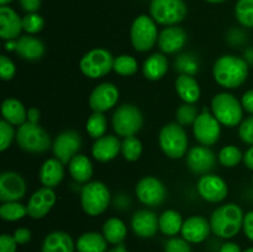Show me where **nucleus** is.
<instances>
[{
	"label": "nucleus",
	"instance_id": "28",
	"mask_svg": "<svg viewBox=\"0 0 253 252\" xmlns=\"http://www.w3.org/2000/svg\"><path fill=\"white\" fill-rule=\"evenodd\" d=\"M2 119L11 125L21 126L27 121V110L24 104L15 98H7L1 105Z\"/></svg>",
	"mask_w": 253,
	"mask_h": 252
},
{
	"label": "nucleus",
	"instance_id": "6",
	"mask_svg": "<svg viewBox=\"0 0 253 252\" xmlns=\"http://www.w3.org/2000/svg\"><path fill=\"white\" fill-rule=\"evenodd\" d=\"M160 146L169 158H182L188 150V137L184 128L178 123H169L163 126L158 136Z\"/></svg>",
	"mask_w": 253,
	"mask_h": 252
},
{
	"label": "nucleus",
	"instance_id": "52",
	"mask_svg": "<svg viewBox=\"0 0 253 252\" xmlns=\"http://www.w3.org/2000/svg\"><path fill=\"white\" fill-rule=\"evenodd\" d=\"M40 118H41V113L37 108H30L27 110V121L31 124H39Z\"/></svg>",
	"mask_w": 253,
	"mask_h": 252
},
{
	"label": "nucleus",
	"instance_id": "58",
	"mask_svg": "<svg viewBox=\"0 0 253 252\" xmlns=\"http://www.w3.org/2000/svg\"><path fill=\"white\" fill-rule=\"evenodd\" d=\"M12 0H0V5H1V6H5V5H7L9 4V2H11Z\"/></svg>",
	"mask_w": 253,
	"mask_h": 252
},
{
	"label": "nucleus",
	"instance_id": "44",
	"mask_svg": "<svg viewBox=\"0 0 253 252\" xmlns=\"http://www.w3.org/2000/svg\"><path fill=\"white\" fill-rule=\"evenodd\" d=\"M165 252H192L189 242L182 237H170L165 246Z\"/></svg>",
	"mask_w": 253,
	"mask_h": 252
},
{
	"label": "nucleus",
	"instance_id": "49",
	"mask_svg": "<svg viewBox=\"0 0 253 252\" xmlns=\"http://www.w3.org/2000/svg\"><path fill=\"white\" fill-rule=\"evenodd\" d=\"M242 229H244L245 235L253 242V210L245 215Z\"/></svg>",
	"mask_w": 253,
	"mask_h": 252
},
{
	"label": "nucleus",
	"instance_id": "31",
	"mask_svg": "<svg viewBox=\"0 0 253 252\" xmlns=\"http://www.w3.org/2000/svg\"><path fill=\"white\" fill-rule=\"evenodd\" d=\"M76 249L78 252H106L108 241L99 232H85L77 240Z\"/></svg>",
	"mask_w": 253,
	"mask_h": 252
},
{
	"label": "nucleus",
	"instance_id": "54",
	"mask_svg": "<svg viewBox=\"0 0 253 252\" xmlns=\"http://www.w3.org/2000/svg\"><path fill=\"white\" fill-rule=\"evenodd\" d=\"M244 162L249 169L253 170V146L249 148L244 155Z\"/></svg>",
	"mask_w": 253,
	"mask_h": 252
},
{
	"label": "nucleus",
	"instance_id": "40",
	"mask_svg": "<svg viewBox=\"0 0 253 252\" xmlns=\"http://www.w3.org/2000/svg\"><path fill=\"white\" fill-rule=\"evenodd\" d=\"M198 116H199V113H198V108L194 104H182L177 109V113H175V118H177L178 124L182 126L193 125L194 121L197 120Z\"/></svg>",
	"mask_w": 253,
	"mask_h": 252
},
{
	"label": "nucleus",
	"instance_id": "19",
	"mask_svg": "<svg viewBox=\"0 0 253 252\" xmlns=\"http://www.w3.org/2000/svg\"><path fill=\"white\" fill-rule=\"evenodd\" d=\"M211 226L210 221H208L204 216L194 215L190 216L183 222L182 226V237L187 240L189 244H200L208 239Z\"/></svg>",
	"mask_w": 253,
	"mask_h": 252
},
{
	"label": "nucleus",
	"instance_id": "35",
	"mask_svg": "<svg viewBox=\"0 0 253 252\" xmlns=\"http://www.w3.org/2000/svg\"><path fill=\"white\" fill-rule=\"evenodd\" d=\"M108 121L103 113H93L86 121V132L93 138H100L105 135Z\"/></svg>",
	"mask_w": 253,
	"mask_h": 252
},
{
	"label": "nucleus",
	"instance_id": "13",
	"mask_svg": "<svg viewBox=\"0 0 253 252\" xmlns=\"http://www.w3.org/2000/svg\"><path fill=\"white\" fill-rule=\"evenodd\" d=\"M81 146V135L74 130H67L57 136L52 148H53V155L56 156V158H58L63 165H67L71 162L74 156L78 155Z\"/></svg>",
	"mask_w": 253,
	"mask_h": 252
},
{
	"label": "nucleus",
	"instance_id": "17",
	"mask_svg": "<svg viewBox=\"0 0 253 252\" xmlns=\"http://www.w3.org/2000/svg\"><path fill=\"white\" fill-rule=\"evenodd\" d=\"M56 203V194L53 189L48 187L40 188L30 197L27 203V214L32 219H42L49 212Z\"/></svg>",
	"mask_w": 253,
	"mask_h": 252
},
{
	"label": "nucleus",
	"instance_id": "45",
	"mask_svg": "<svg viewBox=\"0 0 253 252\" xmlns=\"http://www.w3.org/2000/svg\"><path fill=\"white\" fill-rule=\"evenodd\" d=\"M15 73H16V68H15L14 62L4 54L0 56V77L2 81H10L14 78Z\"/></svg>",
	"mask_w": 253,
	"mask_h": 252
},
{
	"label": "nucleus",
	"instance_id": "36",
	"mask_svg": "<svg viewBox=\"0 0 253 252\" xmlns=\"http://www.w3.org/2000/svg\"><path fill=\"white\" fill-rule=\"evenodd\" d=\"M26 215H29L27 207L19 202L2 203V205L0 207V216L6 221H17Z\"/></svg>",
	"mask_w": 253,
	"mask_h": 252
},
{
	"label": "nucleus",
	"instance_id": "56",
	"mask_svg": "<svg viewBox=\"0 0 253 252\" xmlns=\"http://www.w3.org/2000/svg\"><path fill=\"white\" fill-rule=\"evenodd\" d=\"M108 252H128L127 250H126V247L124 246V245H116L114 249L109 250Z\"/></svg>",
	"mask_w": 253,
	"mask_h": 252
},
{
	"label": "nucleus",
	"instance_id": "42",
	"mask_svg": "<svg viewBox=\"0 0 253 252\" xmlns=\"http://www.w3.org/2000/svg\"><path fill=\"white\" fill-rule=\"evenodd\" d=\"M44 26V20L37 12H27L22 17V30L27 34L35 35L41 31Z\"/></svg>",
	"mask_w": 253,
	"mask_h": 252
},
{
	"label": "nucleus",
	"instance_id": "50",
	"mask_svg": "<svg viewBox=\"0 0 253 252\" xmlns=\"http://www.w3.org/2000/svg\"><path fill=\"white\" fill-rule=\"evenodd\" d=\"M20 5L26 12H37L41 7V0H19Z\"/></svg>",
	"mask_w": 253,
	"mask_h": 252
},
{
	"label": "nucleus",
	"instance_id": "14",
	"mask_svg": "<svg viewBox=\"0 0 253 252\" xmlns=\"http://www.w3.org/2000/svg\"><path fill=\"white\" fill-rule=\"evenodd\" d=\"M26 194V182L21 174L6 170L0 174V200L2 203L19 202Z\"/></svg>",
	"mask_w": 253,
	"mask_h": 252
},
{
	"label": "nucleus",
	"instance_id": "7",
	"mask_svg": "<svg viewBox=\"0 0 253 252\" xmlns=\"http://www.w3.org/2000/svg\"><path fill=\"white\" fill-rule=\"evenodd\" d=\"M150 12L157 24L174 26L184 20L188 9L183 0H152Z\"/></svg>",
	"mask_w": 253,
	"mask_h": 252
},
{
	"label": "nucleus",
	"instance_id": "12",
	"mask_svg": "<svg viewBox=\"0 0 253 252\" xmlns=\"http://www.w3.org/2000/svg\"><path fill=\"white\" fill-rule=\"evenodd\" d=\"M136 197L142 204L148 207H157L162 204L167 195L163 183L155 177H145L136 185Z\"/></svg>",
	"mask_w": 253,
	"mask_h": 252
},
{
	"label": "nucleus",
	"instance_id": "26",
	"mask_svg": "<svg viewBox=\"0 0 253 252\" xmlns=\"http://www.w3.org/2000/svg\"><path fill=\"white\" fill-rule=\"evenodd\" d=\"M74 250L76 245L67 232L53 231L44 237L41 252H74Z\"/></svg>",
	"mask_w": 253,
	"mask_h": 252
},
{
	"label": "nucleus",
	"instance_id": "47",
	"mask_svg": "<svg viewBox=\"0 0 253 252\" xmlns=\"http://www.w3.org/2000/svg\"><path fill=\"white\" fill-rule=\"evenodd\" d=\"M17 242L14 236L9 234H2L0 236V252H16Z\"/></svg>",
	"mask_w": 253,
	"mask_h": 252
},
{
	"label": "nucleus",
	"instance_id": "41",
	"mask_svg": "<svg viewBox=\"0 0 253 252\" xmlns=\"http://www.w3.org/2000/svg\"><path fill=\"white\" fill-rule=\"evenodd\" d=\"M244 155L236 146H226L219 152V162L224 167H235L241 162Z\"/></svg>",
	"mask_w": 253,
	"mask_h": 252
},
{
	"label": "nucleus",
	"instance_id": "25",
	"mask_svg": "<svg viewBox=\"0 0 253 252\" xmlns=\"http://www.w3.org/2000/svg\"><path fill=\"white\" fill-rule=\"evenodd\" d=\"M63 163L58 158H49L40 169V180L44 187L54 188L63 180Z\"/></svg>",
	"mask_w": 253,
	"mask_h": 252
},
{
	"label": "nucleus",
	"instance_id": "3",
	"mask_svg": "<svg viewBox=\"0 0 253 252\" xmlns=\"http://www.w3.org/2000/svg\"><path fill=\"white\" fill-rule=\"evenodd\" d=\"M212 115L221 125L234 127L239 125L244 116L242 104L230 93H220L211 100Z\"/></svg>",
	"mask_w": 253,
	"mask_h": 252
},
{
	"label": "nucleus",
	"instance_id": "5",
	"mask_svg": "<svg viewBox=\"0 0 253 252\" xmlns=\"http://www.w3.org/2000/svg\"><path fill=\"white\" fill-rule=\"evenodd\" d=\"M110 203V192L103 182L85 183L81 192V204L85 214L98 216L103 214Z\"/></svg>",
	"mask_w": 253,
	"mask_h": 252
},
{
	"label": "nucleus",
	"instance_id": "39",
	"mask_svg": "<svg viewBox=\"0 0 253 252\" xmlns=\"http://www.w3.org/2000/svg\"><path fill=\"white\" fill-rule=\"evenodd\" d=\"M175 68L177 71L182 72V74H188V76H194L199 71V63L194 54L184 53L180 54L175 61Z\"/></svg>",
	"mask_w": 253,
	"mask_h": 252
},
{
	"label": "nucleus",
	"instance_id": "27",
	"mask_svg": "<svg viewBox=\"0 0 253 252\" xmlns=\"http://www.w3.org/2000/svg\"><path fill=\"white\" fill-rule=\"evenodd\" d=\"M175 90L184 103L195 104L200 99L199 83L188 74H180L175 79Z\"/></svg>",
	"mask_w": 253,
	"mask_h": 252
},
{
	"label": "nucleus",
	"instance_id": "30",
	"mask_svg": "<svg viewBox=\"0 0 253 252\" xmlns=\"http://www.w3.org/2000/svg\"><path fill=\"white\" fill-rule=\"evenodd\" d=\"M69 173L77 183H88L93 177V165L85 155H77L71 160Z\"/></svg>",
	"mask_w": 253,
	"mask_h": 252
},
{
	"label": "nucleus",
	"instance_id": "37",
	"mask_svg": "<svg viewBox=\"0 0 253 252\" xmlns=\"http://www.w3.org/2000/svg\"><path fill=\"white\" fill-rule=\"evenodd\" d=\"M235 16L245 27H253V0H239L235 6Z\"/></svg>",
	"mask_w": 253,
	"mask_h": 252
},
{
	"label": "nucleus",
	"instance_id": "23",
	"mask_svg": "<svg viewBox=\"0 0 253 252\" xmlns=\"http://www.w3.org/2000/svg\"><path fill=\"white\" fill-rule=\"evenodd\" d=\"M120 151L121 142L116 136L113 135H104L103 137L96 138L91 147V153L99 162H109L114 160Z\"/></svg>",
	"mask_w": 253,
	"mask_h": 252
},
{
	"label": "nucleus",
	"instance_id": "38",
	"mask_svg": "<svg viewBox=\"0 0 253 252\" xmlns=\"http://www.w3.org/2000/svg\"><path fill=\"white\" fill-rule=\"evenodd\" d=\"M137 61L132 56L121 54L114 59V71L124 77L132 76L137 72Z\"/></svg>",
	"mask_w": 253,
	"mask_h": 252
},
{
	"label": "nucleus",
	"instance_id": "8",
	"mask_svg": "<svg viewBox=\"0 0 253 252\" xmlns=\"http://www.w3.org/2000/svg\"><path fill=\"white\" fill-rule=\"evenodd\" d=\"M143 125L142 113L132 104L119 106L113 115V128L121 137L135 136Z\"/></svg>",
	"mask_w": 253,
	"mask_h": 252
},
{
	"label": "nucleus",
	"instance_id": "16",
	"mask_svg": "<svg viewBox=\"0 0 253 252\" xmlns=\"http://www.w3.org/2000/svg\"><path fill=\"white\" fill-rule=\"evenodd\" d=\"M119 89L113 83H101L94 88L89 96V106L94 113H104L116 105Z\"/></svg>",
	"mask_w": 253,
	"mask_h": 252
},
{
	"label": "nucleus",
	"instance_id": "11",
	"mask_svg": "<svg viewBox=\"0 0 253 252\" xmlns=\"http://www.w3.org/2000/svg\"><path fill=\"white\" fill-rule=\"evenodd\" d=\"M221 124L216 120L214 115L208 111L207 108L203 109V113L199 114L197 120L193 124V132L195 140L203 146H211L216 143L220 138L221 132Z\"/></svg>",
	"mask_w": 253,
	"mask_h": 252
},
{
	"label": "nucleus",
	"instance_id": "46",
	"mask_svg": "<svg viewBox=\"0 0 253 252\" xmlns=\"http://www.w3.org/2000/svg\"><path fill=\"white\" fill-rule=\"evenodd\" d=\"M239 135L245 143L253 146V116H250L242 121L240 125Z\"/></svg>",
	"mask_w": 253,
	"mask_h": 252
},
{
	"label": "nucleus",
	"instance_id": "60",
	"mask_svg": "<svg viewBox=\"0 0 253 252\" xmlns=\"http://www.w3.org/2000/svg\"><path fill=\"white\" fill-rule=\"evenodd\" d=\"M252 183H253V178H252Z\"/></svg>",
	"mask_w": 253,
	"mask_h": 252
},
{
	"label": "nucleus",
	"instance_id": "21",
	"mask_svg": "<svg viewBox=\"0 0 253 252\" xmlns=\"http://www.w3.org/2000/svg\"><path fill=\"white\" fill-rule=\"evenodd\" d=\"M187 32L178 26L166 27L158 35V46L165 53H175L187 43Z\"/></svg>",
	"mask_w": 253,
	"mask_h": 252
},
{
	"label": "nucleus",
	"instance_id": "29",
	"mask_svg": "<svg viewBox=\"0 0 253 252\" xmlns=\"http://www.w3.org/2000/svg\"><path fill=\"white\" fill-rule=\"evenodd\" d=\"M143 76L150 81H160L168 72V59L162 53H153L145 61Z\"/></svg>",
	"mask_w": 253,
	"mask_h": 252
},
{
	"label": "nucleus",
	"instance_id": "57",
	"mask_svg": "<svg viewBox=\"0 0 253 252\" xmlns=\"http://www.w3.org/2000/svg\"><path fill=\"white\" fill-rule=\"evenodd\" d=\"M208 2H211V4H220V2H224L225 0H205Z\"/></svg>",
	"mask_w": 253,
	"mask_h": 252
},
{
	"label": "nucleus",
	"instance_id": "15",
	"mask_svg": "<svg viewBox=\"0 0 253 252\" xmlns=\"http://www.w3.org/2000/svg\"><path fill=\"white\" fill-rule=\"evenodd\" d=\"M197 189L200 197L209 203L222 202L229 192L226 182L215 174L202 175V178L198 180Z\"/></svg>",
	"mask_w": 253,
	"mask_h": 252
},
{
	"label": "nucleus",
	"instance_id": "9",
	"mask_svg": "<svg viewBox=\"0 0 253 252\" xmlns=\"http://www.w3.org/2000/svg\"><path fill=\"white\" fill-rule=\"evenodd\" d=\"M131 43L138 52L150 51L158 41V31L156 21L147 15L136 17L131 26Z\"/></svg>",
	"mask_w": 253,
	"mask_h": 252
},
{
	"label": "nucleus",
	"instance_id": "22",
	"mask_svg": "<svg viewBox=\"0 0 253 252\" xmlns=\"http://www.w3.org/2000/svg\"><path fill=\"white\" fill-rule=\"evenodd\" d=\"M22 30V17L9 6L0 7V36L5 41L19 39Z\"/></svg>",
	"mask_w": 253,
	"mask_h": 252
},
{
	"label": "nucleus",
	"instance_id": "43",
	"mask_svg": "<svg viewBox=\"0 0 253 252\" xmlns=\"http://www.w3.org/2000/svg\"><path fill=\"white\" fill-rule=\"evenodd\" d=\"M14 137H16L12 125L2 119L0 121V151H5L11 145Z\"/></svg>",
	"mask_w": 253,
	"mask_h": 252
},
{
	"label": "nucleus",
	"instance_id": "53",
	"mask_svg": "<svg viewBox=\"0 0 253 252\" xmlns=\"http://www.w3.org/2000/svg\"><path fill=\"white\" fill-rule=\"evenodd\" d=\"M219 252H241V249L235 242H225L221 247H220Z\"/></svg>",
	"mask_w": 253,
	"mask_h": 252
},
{
	"label": "nucleus",
	"instance_id": "32",
	"mask_svg": "<svg viewBox=\"0 0 253 252\" xmlns=\"http://www.w3.org/2000/svg\"><path fill=\"white\" fill-rule=\"evenodd\" d=\"M127 229L123 220L119 217H110L103 225V235L111 245H121L125 240Z\"/></svg>",
	"mask_w": 253,
	"mask_h": 252
},
{
	"label": "nucleus",
	"instance_id": "10",
	"mask_svg": "<svg viewBox=\"0 0 253 252\" xmlns=\"http://www.w3.org/2000/svg\"><path fill=\"white\" fill-rule=\"evenodd\" d=\"M114 57L108 49L94 48L86 52L81 59L82 73L91 79H98L106 76L114 68Z\"/></svg>",
	"mask_w": 253,
	"mask_h": 252
},
{
	"label": "nucleus",
	"instance_id": "18",
	"mask_svg": "<svg viewBox=\"0 0 253 252\" xmlns=\"http://www.w3.org/2000/svg\"><path fill=\"white\" fill-rule=\"evenodd\" d=\"M215 163L216 157L214 152L205 146H195L188 152V167L197 174H209L210 170L215 167Z\"/></svg>",
	"mask_w": 253,
	"mask_h": 252
},
{
	"label": "nucleus",
	"instance_id": "51",
	"mask_svg": "<svg viewBox=\"0 0 253 252\" xmlns=\"http://www.w3.org/2000/svg\"><path fill=\"white\" fill-rule=\"evenodd\" d=\"M241 104H242V108H244L247 113L252 114L253 115V89H251V90H247L246 93L244 94Z\"/></svg>",
	"mask_w": 253,
	"mask_h": 252
},
{
	"label": "nucleus",
	"instance_id": "24",
	"mask_svg": "<svg viewBox=\"0 0 253 252\" xmlns=\"http://www.w3.org/2000/svg\"><path fill=\"white\" fill-rule=\"evenodd\" d=\"M16 53L27 61H36L44 54V44L37 37L25 35L17 39Z\"/></svg>",
	"mask_w": 253,
	"mask_h": 252
},
{
	"label": "nucleus",
	"instance_id": "59",
	"mask_svg": "<svg viewBox=\"0 0 253 252\" xmlns=\"http://www.w3.org/2000/svg\"><path fill=\"white\" fill-rule=\"evenodd\" d=\"M244 252H253V247H249V249L245 250Z\"/></svg>",
	"mask_w": 253,
	"mask_h": 252
},
{
	"label": "nucleus",
	"instance_id": "55",
	"mask_svg": "<svg viewBox=\"0 0 253 252\" xmlns=\"http://www.w3.org/2000/svg\"><path fill=\"white\" fill-rule=\"evenodd\" d=\"M16 47H17V40H9V41L5 42V49H6V51L16 52Z\"/></svg>",
	"mask_w": 253,
	"mask_h": 252
},
{
	"label": "nucleus",
	"instance_id": "4",
	"mask_svg": "<svg viewBox=\"0 0 253 252\" xmlns=\"http://www.w3.org/2000/svg\"><path fill=\"white\" fill-rule=\"evenodd\" d=\"M16 142L24 151L30 153L46 152L51 147V137L39 124L26 121L16 131Z\"/></svg>",
	"mask_w": 253,
	"mask_h": 252
},
{
	"label": "nucleus",
	"instance_id": "48",
	"mask_svg": "<svg viewBox=\"0 0 253 252\" xmlns=\"http://www.w3.org/2000/svg\"><path fill=\"white\" fill-rule=\"evenodd\" d=\"M12 236H14L17 245H26L31 240V231L26 229V227H19V229L15 230Z\"/></svg>",
	"mask_w": 253,
	"mask_h": 252
},
{
	"label": "nucleus",
	"instance_id": "33",
	"mask_svg": "<svg viewBox=\"0 0 253 252\" xmlns=\"http://www.w3.org/2000/svg\"><path fill=\"white\" fill-rule=\"evenodd\" d=\"M183 222L184 221L182 219V215L172 209L163 211L162 215L158 217L161 232L170 237H174L178 232L182 231Z\"/></svg>",
	"mask_w": 253,
	"mask_h": 252
},
{
	"label": "nucleus",
	"instance_id": "34",
	"mask_svg": "<svg viewBox=\"0 0 253 252\" xmlns=\"http://www.w3.org/2000/svg\"><path fill=\"white\" fill-rule=\"evenodd\" d=\"M121 153L128 162H135L142 153V142L136 136H128L121 142Z\"/></svg>",
	"mask_w": 253,
	"mask_h": 252
},
{
	"label": "nucleus",
	"instance_id": "1",
	"mask_svg": "<svg viewBox=\"0 0 253 252\" xmlns=\"http://www.w3.org/2000/svg\"><path fill=\"white\" fill-rule=\"evenodd\" d=\"M212 76L215 82L222 88H239L249 77V64L241 57L225 54L214 63Z\"/></svg>",
	"mask_w": 253,
	"mask_h": 252
},
{
	"label": "nucleus",
	"instance_id": "20",
	"mask_svg": "<svg viewBox=\"0 0 253 252\" xmlns=\"http://www.w3.org/2000/svg\"><path fill=\"white\" fill-rule=\"evenodd\" d=\"M131 227L138 237L142 239L153 237L160 229L157 215L151 210H138L132 215Z\"/></svg>",
	"mask_w": 253,
	"mask_h": 252
},
{
	"label": "nucleus",
	"instance_id": "2",
	"mask_svg": "<svg viewBox=\"0 0 253 252\" xmlns=\"http://www.w3.org/2000/svg\"><path fill=\"white\" fill-rule=\"evenodd\" d=\"M245 214L237 204L230 203L214 210L210 217L211 231L221 239L236 236L244 226Z\"/></svg>",
	"mask_w": 253,
	"mask_h": 252
}]
</instances>
